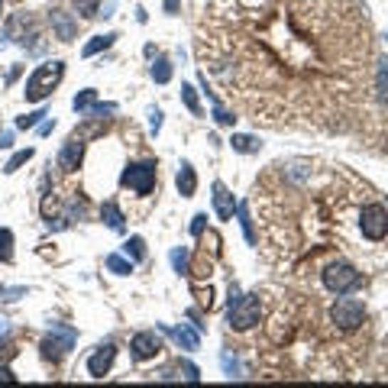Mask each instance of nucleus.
<instances>
[{"label": "nucleus", "instance_id": "obj_39", "mask_svg": "<svg viewBox=\"0 0 388 388\" xmlns=\"http://www.w3.org/2000/svg\"><path fill=\"white\" fill-rule=\"evenodd\" d=\"M178 7H182V0H165V14H178Z\"/></svg>", "mask_w": 388, "mask_h": 388}, {"label": "nucleus", "instance_id": "obj_11", "mask_svg": "<svg viewBox=\"0 0 388 388\" xmlns=\"http://www.w3.org/2000/svg\"><path fill=\"white\" fill-rule=\"evenodd\" d=\"M113 360H117V346L113 343L98 346V353L88 360V375H91V379H104V375L113 369Z\"/></svg>", "mask_w": 388, "mask_h": 388}, {"label": "nucleus", "instance_id": "obj_17", "mask_svg": "<svg viewBox=\"0 0 388 388\" xmlns=\"http://www.w3.org/2000/svg\"><path fill=\"white\" fill-rule=\"evenodd\" d=\"M172 333V340H175L178 346H182V350H188V353H194V350H198L201 346V337H198V330H191V327H175V330H169Z\"/></svg>", "mask_w": 388, "mask_h": 388}, {"label": "nucleus", "instance_id": "obj_37", "mask_svg": "<svg viewBox=\"0 0 388 388\" xmlns=\"http://www.w3.org/2000/svg\"><path fill=\"white\" fill-rule=\"evenodd\" d=\"M10 356H16V350H14V343H7V340H4V343H0V362H7Z\"/></svg>", "mask_w": 388, "mask_h": 388}, {"label": "nucleus", "instance_id": "obj_7", "mask_svg": "<svg viewBox=\"0 0 388 388\" xmlns=\"http://www.w3.org/2000/svg\"><path fill=\"white\" fill-rule=\"evenodd\" d=\"M330 320L337 330L343 333H353L362 327V320H366V304L356 301V298H343L340 295V301L330 308Z\"/></svg>", "mask_w": 388, "mask_h": 388}, {"label": "nucleus", "instance_id": "obj_32", "mask_svg": "<svg viewBox=\"0 0 388 388\" xmlns=\"http://www.w3.org/2000/svg\"><path fill=\"white\" fill-rule=\"evenodd\" d=\"M220 366H224V372L230 375V379H243V369H240V362H236V356L224 353L220 356Z\"/></svg>", "mask_w": 388, "mask_h": 388}, {"label": "nucleus", "instance_id": "obj_42", "mask_svg": "<svg viewBox=\"0 0 388 388\" xmlns=\"http://www.w3.org/2000/svg\"><path fill=\"white\" fill-rule=\"evenodd\" d=\"M385 39H388V36H385Z\"/></svg>", "mask_w": 388, "mask_h": 388}, {"label": "nucleus", "instance_id": "obj_12", "mask_svg": "<svg viewBox=\"0 0 388 388\" xmlns=\"http://www.w3.org/2000/svg\"><path fill=\"white\" fill-rule=\"evenodd\" d=\"M81 159H85V140H81V136H71L62 146V152H58V169L71 175V172H78Z\"/></svg>", "mask_w": 388, "mask_h": 388}, {"label": "nucleus", "instance_id": "obj_6", "mask_svg": "<svg viewBox=\"0 0 388 388\" xmlns=\"http://www.w3.org/2000/svg\"><path fill=\"white\" fill-rule=\"evenodd\" d=\"M259 314H262L259 291H253V295H240V301L230 304V310H226V324H230L233 330H249V327L259 324Z\"/></svg>", "mask_w": 388, "mask_h": 388}, {"label": "nucleus", "instance_id": "obj_33", "mask_svg": "<svg viewBox=\"0 0 388 388\" xmlns=\"http://www.w3.org/2000/svg\"><path fill=\"white\" fill-rule=\"evenodd\" d=\"M39 117H46L43 107H39V110H33V113H26V117H20V120H16V130H33L36 123H39Z\"/></svg>", "mask_w": 388, "mask_h": 388}, {"label": "nucleus", "instance_id": "obj_34", "mask_svg": "<svg viewBox=\"0 0 388 388\" xmlns=\"http://www.w3.org/2000/svg\"><path fill=\"white\" fill-rule=\"evenodd\" d=\"M178 372H184V379H188V382H198L201 379V372H198V366H194V362H178Z\"/></svg>", "mask_w": 388, "mask_h": 388}, {"label": "nucleus", "instance_id": "obj_4", "mask_svg": "<svg viewBox=\"0 0 388 388\" xmlns=\"http://www.w3.org/2000/svg\"><path fill=\"white\" fill-rule=\"evenodd\" d=\"M360 236L366 243H382L388 236V204L369 198L360 207Z\"/></svg>", "mask_w": 388, "mask_h": 388}, {"label": "nucleus", "instance_id": "obj_20", "mask_svg": "<svg viewBox=\"0 0 388 388\" xmlns=\"http://www.w3.org/2000/svg\"><path fill=\"white\" fill-rule=\"evenodd\" d=\"M172 268H175L178 276H188V272H191V253L184 246L172 249Z\"/></svg>", "mask_w": 388, "mask_h": 388}, {"label": "nucleus", "instance_id": "obj_40", "mask_svg": "<svg viewBox=\"0 0 388 388\" xmlns=\"http://www.w3.org/2000/svg\"><path fill=\"white\" fill-rule=\"evenodd\" d=\"M14 146V133H0V149H7Z\"/></svg>", "mask_w": 388, "mask_h": 388}, {"label": "nucleus", "instance_id": "obj_41", "mask_svg": "<svg viewBox=\"0 0 388 388\" xmlns=\"http://www.w3.org/2000/svg\"><path fill=\"white\" fill-rule=\"evenodd\" d=\"M0 10H4V0H0Z\"/></svg>", "mask_w": 388, "mask_h": 388}, {"label": "nucleus", "instance_id": "obj_36", "mask_svg": "<svg viewBox=\"0 0 388 388\" xmlns=\"http://www.w3.org/2000/svg\"><path fill=\"white\" fill-rule=\"evenodd\" d=\"M149 127H152V133H159V127H162V110H159V107L149 110Z\"/></svg>", "mask_w": 388, "mask_h": 388}, {"label": "nucleus", "instance_id": "obj_15", "mask_svg": "<svg viewBox=\"0 0 388 388\" xmlns=\"http://www.w3.org/2000/svg\"><path fill=\"white\" fill-rule=\"evenodd\" d=\"M214 211H217L220 220H233V211H236V201H233L224 182H214Z\"/></svg>", "mask_w": 388, "mask_h": 388}, {"label": "nucleus", "instance_id": "obj_21", "mask_svg": "<svg viewBox=\"0 0 388 388\" xmlns=\"http://www.w3.org/2000/svg\"><path fill=\"white\" fill-rule=\"evenodd\" d=\"M240 224H243V233H246L249 246H259V233H256L253 217H249V204H240Z\"/></svg>", "mask_w": 388, "mask_h": 388}, {"label": "nucleus", "instance_id": "obj_25", "mask_svg": "<svg viewBox=\"0 0 388 388\" xmlns=\"http://www.w3.org/2000/svg\"><path fill=\"white\" fill-rule=\"evenodd\" d=\"M152 81H159V85H169L172 81V62L169 58H155L152 62Z\"/></svg>", "mask_w": 388, "mask_h": 388}, {"label": "nucleus", "instance_id": "obj_8", "mask_svg": "<svg viewBox=\"0 0 388 388\" xmlns=\"http://www.w3.org/2000/svg\"><path fill=\"white\" fill-rule=\"evenodd\" d=\"M75 340H78L75 327L52 324V330L46 333V340H43V356H46V360H52V362L65 360V356L71 353V346H75Z\"/></svg>", "mask_w": 388, "mask_h": 388}, {"label": "nucleus", "instance_id": "obj_16", "mask_svg": "<svg viewBox=\"0 0 388 388\" xmlns=\"http://www.w3.org/2000/svg\"><path fill=\"white\" fill-rule=\"evenodd\" d=\"M175 184H178V194H182V198H191V194L198 191V175H194L191 162H182V169H178V175H175Z\"/></svg>", "mask_w": 388, "mask_h": 388}, {"label": "nucleus", "instance_id": "obj_38", "mask_svg": "<svg viewBox=\"0 0 388 388\" xmlns=\"http://www.w3.org/2000/svg\"><path fill=\"white\" fill-rule=\"evenodd\" d=\"M0 382H16V375L10 372V369L4 366V362H0Z\"/></svg>", "mask_w": 388, "mask_h": 388}, {"label": "nucleus", "instance_id": "obj_19", "mask_svg": "<svg viewBox=\"0 0 388 388\" xmlns=\"http://www.w3.org/2000/svg\"><path fill=\"white\" fill-rule=\"evenodd\" d=\"M230 146L236 149V152H243V155H253V152H259V146H262V142L256 140V136H249V133H233Z\"/></svg>", "mask_w": 388, "mask_h": 388}, {"label": "nucleus", "instance_id": "obj_5", "mask_svg": "<svg viewBox=\"0 0 388 388\" xmlns=\"http://www.w3.org/2000/svg\"><path fill=\"white\" fill-rule=\"evenodd\" d=\"M120 184L127 191H133V194H140V198H149L155 191V184H159V165H155L152 159H146V162H130L127 169H123Z\"/></svg>", "mask_w": 388, "mask_h": 388}, {"label": "nucleus", "instance_id": "obj_18", "mask_svg": "<svg viewBox=\"0 0 388 388\" xmlns=\"http://www.w3.org/2000/svg\"><path fill=\"white\" fill-rule=\"evenodd\" d=\"M100 220H104L107 226H110V230H123V211L117 204H113V201H104V207H100Z\"/></svg>", "mask_w": 388, "mask_h": 388}, {"label": "nucleus", "instance_id": "obj_14", "mask_svg": "<svg viewBox=\"0 0 388 388\" xmlns=\"http://www.w3.org/2000/svg\"><path fill=\"white\" fill-rule=\"evenodd\" d=\"M49 23H52V29H56L58 43H71V39L78 36V20L71 14H65V10H52Z\"/></svg>", "mask_w": 388, "mask_h": 388}, {"label": "nucleus", "instance_id": "obj_24", "mask_svg": "<svg viewBox=\"0 0 388 388\" xmlns=\"http://www.w3.org/2000/svg\"><path fill=\"white\" fill-rule=\"evenodd\" d=\"M71 7H75V14L81 20H94L100 10V0H71Z\"/></svg>", "mask_w": 388, "mask_h": 388}, {"label": "nucleus", "instance_id": "obj_35", "mask_svg": "<svg viewBox=\"0 0 388 388\" xmlns=\"http://www.w3.org/2000/svg\"><path fill=\"white\" fill-rule=\"evenodd\" d=\"M207 226V214H194V224H191V236H201Z\"/></svg>", "mask_w": 388, "mask_h": 388}, {"label": "nucleus", "instance_id": "obj_3", "mask_svg": "<svg viewBox=\"0 0 388 388\" xmlns=\"http://www.w3.org/2000/svg\"><path fill=\"white\" fill-rule=\"evenodd\" d=\"M62 78H65V65L58 62V58H56V62H43L39 68L33 71V75L26 78V91H23V94H26L29 104H39V100H46L52 91H56Z\"/></svg>", "mask_w": 388, "mask_h": 388}, {"label": "nucleus", "instance_id": "obj_13", "mask_svg": "<svg viewBox=\"0 0 388 388\" xmlns=\"http://www.w3.org/2000/svg\"><path fill=\"white\" fill-rule=\"evenodd\" d=\"M372 100H379L388 110V58H375L372 65Z\"/></svg>", "mask_w": 388, "mask_h": 388}, {"label": "nucleus", "instance_id": "obj_23", "mask_svg": "<svg viewBox=\"0 0 388 388\" xmlns=\"http://www.w3.org/2000/svg\"><path fill=\"white\" fill-rule=\"evenodd\" d=\"M113 39H117V33H104V36H94L91 43L85 46V52H81V56L85 58H91V56H98L100 49H107V46H113Z\"/></svg>", "mask_w": 388, "mask_h": 388}, {"label": "nucleus", "instance_id": "obj_9", "mask_svg": "<svg viewBox=\"0 0 388 388\" xmlns=\"http://www.w3.org/2000/svg\"><path fill=\"white\" fill-rule=\"evenodd\" d=\"M7 36L14 39V43H20V46H26L29 52H39V33H36V26H33V16L29 14H14L7 20Z\"/></svg>", "mask_w": 388, "mask_h": 388}, {"label": "nucleus", "instance_id": "obj_26", "mask_svg": "<svg viewBox=\"0 0 388 388\" xmlns=\"http://www.w3.org/2000/svg\"><path fill=\"white\" fill-rule=\"evenodd\" d=\"M107 268L113 276H130L133 272V259H123V256H107Z\"/></svg>", "mask_w": 388, "mask_h": 388}, {"label": "nucleus", "instance_id": "obj_22", "mask_svg": "<svg viewBox=\"0 0 388 388\" xmlns=\"http://www.w3.org/2000/svg\"><path fill=\"white\" fill-rule=\"evenodd\" d=\"M94 104H98V91H94V88L81 91L75 100H71V107H75L78 113H91V110H94Z\"/></svg>", "mask_w": 388, "mask_h": 388}, {"label": "nucleus", "instance_id": "obj_27", "mask_svg": "<svg viewBox=\"0 0 388 388\" xmlns=\"http://www.w3.org/2000/svg\"><path fill=\"white\" fill-rule=\"evenodd\" d=\"M123 253H127L133 262H142V259H146V243H142L140 236H133V240L123 243Z\"/></svg>", "mask_w": 388, "mask_h": 388}, {"label": "nucleus", "instance_id": "obj_29", "mask_svg": "<svg viewBox=\"0 0 388 388\" xmlns=\"http://www.w3.org/2000/svg\"><path fill=\"white\" fill-rule=\"evenodd\" d=\"M182 100H184V107H188L194 117H201V104H198V94H194V88L191 85H182Z\"/></svg>", "mask_w": 388, "mask_h": 388}, {"label": "nucleus", "instance_id": "obj_1", "mask_svg": "<svg viewBox=\"0 0 388 388\" xmlns=\"http://www.w3.org/2000/svg\"><path fill=\"white\" fill-rule=\"evenodd\" d=\"M362 0H211L198 58L256 123L350 133L372 100Z\"/></svg>", "mask_w": 388, "mask_h": 388}, {"label": "nucleus", "instance_id": "obj_30", "mask_svg": "<svg viewBox=\"0 0 388 388\" xmlns=\"http://www.w3.org/2000/svg\"><path fill=\"white\" fill-rule=\"evenodd\" d=\"M214 120H217L220 127H233V123H236V113L226 110V107L217 100V104H214Z\"/></svg>", "mask_w": 388, "mask_h": 388}, {"label": "nucleus", "instance_id": "obj_28", "mask_svg": "<svg viewBox=\"0 0 388 388\" xmlns=\"http://www.w3.org/2000/svg\"><path fill=\"white\" fill-rule=\"evenodd\" d=\"M0 262H14V233L0 230Z\"/></svg>", "mask_w": 388, "mask_h": 388}, {"label": "nucleus", "instance_id": "obj_31", "mask_svg": "<svg viewBox=\"0 0 388 388\" xmlns=\"http://www.w3.org/2000/svg\"><path fill=\"white\" fill-rule=\"evenodd\" d=\"M29 159H33V149H20V152H16L14 159H10V162L4 165V172H7V175H14V172L20 169V165H26Z\"/></svg>", "mask_w": 388, "mask_h": 388}, {"label": "nucleus", "instance_id": "obj_2", "mask_svg": "<svg viewBox=\"0 0 388 388\" xmlns=\"http://www.w3.org/2000/svg\"><path fill=\"white\" fill-rule=\"evenodd\" d=\"M320 282H324V288L330 291V295H350V291L362 288V272L353 266V262L346 259H330L324 268H320Z\"/></svg>", "mask_w": 388, "mask_h": 388}, {"label": "nucleus", "instance_id": "obj_10", "mask_svg": "<svg viewBox=\"0 0 388 388\" xmlns=\"http://www.w3.org/2000/svg\"><path fill=\"white\" fill-rule=\"evenodd\" d=\"M130 353H133L136 362H146V360H155V356L162 353V340L155 337L152 330H142L130 340Z\"/></svg>", "mask_w": 388, "mask_h": 388}]
</instances>
